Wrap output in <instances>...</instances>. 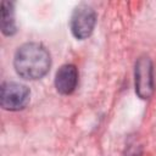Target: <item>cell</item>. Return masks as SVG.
<instances>
[{
	"label": "cell",
	"mask_w": 156,
	"mask_h": 156,
	"mask_svg": "<svg viewBox=\"0 0 156 156\" xmlns=\"http://www.w3.org/2000/svg\"><path fill=\"white\" fill-rule=\"evenodd\" d=\"M30 100V90L17 82H5L0 89V105L6 111H21Z\"/></svg>",
	"instance_id": "obj_4"
},
{
	"label": "cell",
	"mask_w": 156,
	"mask_h": 156,
	"mask_svg": "<svg viewBox=\"0 0 156 156\" xmlns=\"http://www.w3.org/2000/svg\"><path fill=\"white\" fill-rule=\"evenodd\" d=\"M96 24V12L88 4H79L74 7L71 18L69 28L73 37L78 40L89 38Z\"/></svg>",
	"instance_id": "obj_3"
},
{
	"label": "cell",
	"mask_w": 156,
	"mask_h": 156,
	"mask_svg": "<svg viewBox=\"0 0 156 156\" xmlns=\"http://www.w3.org/2000/svg\"><path fill=\"white\" fill-rule=\"evenodd\" d=\"M134 88L136 95L147 100L152 96L155 89L154 65L147 55H140L134 65Z\"/></svg>",
	"instance_id": "obj_2"
},
{
	"label": "cell",
	"mask_w": 156,
	"mask_h": 156,
	"mask_svg": "<svg viewBox=\"0 0 156 156\" xmlns=\"http://www.w3.org/2000/svg\"><path fill=\"white\" fill-rule=\"evenodd\" d=\"M140 155H141V146L140 145L135 146V144H129L124 152V156H140Z\"/></svg>",
	"instance_id": "obj_7"
},
{
	"label": "cell",
	"mask_w": 156,
	"mask_h": 156,
	"mask_svg": "<svg viewBox=\"0 0 156 156\" xmlns=\"http://www.w3.org/2000/svg\"><path fill=\"white\" fill-rule=\"evenodd\" d=\"M50 66V54L39 43H26L15 52L13 67L16 73L23 79H40L49 72Z\"/></svg>",
	"instance_id": "obj_1"
},
{
	"label": "cell",
	"mask_w": 156,
	"mask_h": 156,
	"mask_svg": "<svg viewBox=\"0 0 156 156\" xmlns=\"http://www.w3.org/2000/svg\"><path fill=\"white\" fill-rule=\"evenodd\" d=\"M78 84V69L72 63L62 65L55 74V88L61 95H71Z\"/></svg>",
	"instance_id": "obj_5"
},
{
	"label": "cell",
	"mask_w": 156,
	"mask_h": 156,
	"mask_svg": "<svg viewBox=\"0 0 156 156\" xmlns=\"http://www.w3.org/2000/svg\"><path fill=\"white\" fill-rule=\"evenodd\" d=\"M1 32L7 37H11L17 32L15 21V4L12 1L1 2Z\"/></svg>",
	"instance_id": "obj_6"
}]
</instances>
